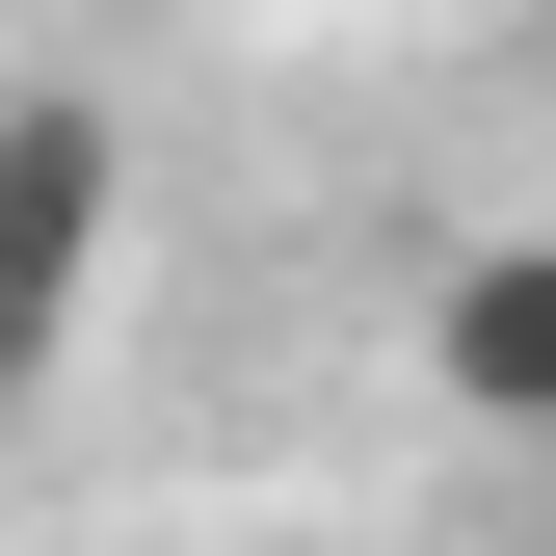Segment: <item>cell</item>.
<instances>
[{
  "instance_id": "obj_3",
  "label": "cell",
  "mask_w": 556,
  "mask_h": 556,
  "mask_svg": "<svg viewBox=\"0 0 556 556\" xmlns=\"http://www.w3.org/2000/svg\"><path fill=\"white\" fill-rule=\"evenodd\" d=\"M0 425H27V371H0Z\"/></svg>"
},
{
  "instance_id": "obj_2",
  "label": "cell",
  "mask_w": 556,
  "mask_h": 556,
  "mask_svg": "<svg viewBox=\"0 0 556 556\" xmlns=\"http://www.w3.org/2000/svg\"><path fill=\"white\" fill-rule=\"evenodd\" d=\"M425 397L504 425V451H556V239H451L425 265Z\"/></svg>"
},
{
  "instance_id": "obj_1",
  "label": "cell",
  "mask_w": 556,
  "mask_h": 556,
  "mask_svg": "<svg viewBox=\"0 0 556 556\" xmlns=\"http://www.w3.org/2000/svg\"><path fill=\"white\" fill-rule=\"evenodd\" d=\"M80 265H106V106L27 80V106H0V371L80 344Z\"/></svg>"
}]
</instances>
